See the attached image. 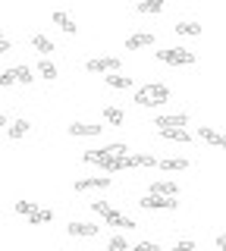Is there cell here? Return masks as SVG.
<instances>
[{
  "mask_svg": "<svg viewBox=\"0 0 226 251\" xmlns=\"http://www.w3.org/2000/svg\"><path fill=\"white\" fill-rule=\"evenodd\" d=\"M110 185V176H88V179H75V192H100Z\"/></svg>",
  "mask_w": 226,
  "mask_h": 251,
  "instance_id": "cell-6",
  "label": "cell"
},
{
  "mask_svg": "<svg viewBox=\"0 0 226 251\" xmlns=\"http://www.w3.org/2000/svg\"><path fill=\"white\" fill-rule=\"evenodd\" d=\"M151 44H154L151 31H135V35L126 41V50H142V47H151Z\"/></svg>",
  "mask_w": 226,
  "mask_h": 251,
  "instance_id": "cell-9",
  "label": "cell"
},
{
  "mask_svg": "<svg viewBox=\"0 0 226 251\" xmlns=\"http://www.w3.org/2000/svg\"><path fill=\"white\" fill-rule=\"evenodd\" d=\"M104 151H107V157H129V148L123 145V141H116V145H107Z\"/></svg>",
  "mask_w": 226,
  "mask_h": 251,
  "instance_id": "cell-27",
  "label": "cell"
},
{
  "mask_svg": "<svg viewBox=\"0 0 226 251\" xmlns=\"http://www.w3.org/2000/svg\"><path fill=\"white\" fill-rule=\"evenodd\" d=\"M6 50H10V38H6V41H3V44H0V57H3V53H6Z\"/></svg>",
  "mask_w": 226,
  "mask_h": 251,
  "instance_id": "cell-36",
  "label": "cell"
},
{
  "mask_svg": "<svg viewBox=\"0 0 226 251\" xmlns=\"http://www.w3.org/2000/svg\"><path fill=\"white\" fill-rule=\"evenodd\" d=\"M66 232L75 235V239H85V235H88V239H95V235H98V226L95 223H69Z\"/></svg>",
  "mask_w": 226,
  "mask_h": 251,
  "instance_id": "cell-10",
  "label": "cell"
},
{
  "mask_svg": "<svg viewBox=\"0 0 226 251\" xmlns=\"http://www.w3.org/2000/svg\"><path fill=\"white\" fill-rule=\"evenodd\" d=\"M138 204H142V207H148V210H176V207H179L176 198H160V195H145Z\"/></svg>",
  "mask_w": 226,
  "mask_h": 251,
  "instance_id": "cell-3",
  "label": "cell"
},
{
  "mask_svg": "<svg viewBox=\"0 0 226 251\" xmlns=\"http://www.w3.org/2000/svg\"><path fill=\"white\" fill-rule=\"evenodd\" d=\"M157 167L163 173H182V170H189V160L185 157H167V160H157Z\"/></svg>",
  "mask_w": 226,
  "mask_h": 251,
  "instance_id": "cell-11",
  "label": "cell"
},
{
  "mask_svg": "<svg viewBox=\"0 0 226 251\" xmlns=\"http://www.w3.org/2000/svg\"><path fill=\"white\" fill-rule=\"evenodd\" d=\"M104 82H107V88H116V91H126V88H132V78H129V75H116V73L104 75Z\"/></svg>",
  "mask_w": 226,
  "mask_h": 251,
  "instance_id": "cell-14",
  "label": "cell"
},
{
  "mask_svg": "<svg viewBox=\"0 0 226 251\" xmlns=\"http://www.w3.org/2000/svg\"><path fill=\"white\" fill-rule=\"evenodd\" d=\"M0 126H6V116H0Z\"/></svg>",
  "mask_w": 226,
  "mask_h": 251,
  "instance_id": "cell-39",
  "label": "cell"
},
{
  "mask_svg": "<svg viewBox=\"0 0 226 251\" xmlns=\"http://www.w3.org/2000/svg\"><path fill=\"white\" fill-rule=\"evenodd\" d=\"M32 47H35L38 53H50L53 50V41H50V38H44V35H35L32 38Z\"/></svg>",
  "mask_w": 226,
  "mask_h": 251,
  "instance_id": "cell-22",
  "label": "cell"
},
{
  "mask_svg": "<svg viewBox=\"0 0 226 251\" xmlns=\"http://www.w3.org/2000/svg\"><path fill=\"white\" fill-rule=\"evenodd\" d=\"M10 73H13V78H16L19 85H32L35 82V73L28 66H16V69H10Z\"/></svg>",
  "mask_w": 226,
  "mask_h": 251,
  "instance_id": "cell-18",
  "label": "cell"
},
{
  "mask_svg": "<svg viewBox=\"0 0 226 251\" xmlns=\"http://www.w3.org/2000/svg\"><path fill=\"white\" fill-rule=\"evenodd\" d=\"M198 135L204 138V141H210V145H217V148H220V138H223V132H214L210 126H201V129H198Z\"/></svg>",
  "mask_w": 226,
  "mask_h": 251,
  "instance_id": "cell-23",
  "label": "cell"
},
{
  "mask_svg": "<svg viewBox=\"0 0 226 251\" xmlns=\"http://www.w3.org/2000/svg\"><path fill=\"white\" fill-rule=\"evenodd\" d=\"M160 138H167V141H192V132L189 129H160Z\"/></svg>",
  "mask_w": 226,
  "mask_h": 251,
  "instance_id": "cell-16",
  "label": "cell"
},
{
  "mask_svg": "<svg viewBox=\"0 0 226 251\" xmlns=\"http://www.w3.org/2000/svg\"><path fill=\"white\" fill-rule=\"evenodd\" d=\"M13 207H16V214H22V217H32L35 210H38L32 201H16V204H13Z\"/></svg>",
  "mask_w": 226,
  "mask_h": 251,
  "instance_id": "cell-30",
  "label": "cell"
},
{
  "mask_svg": "<svg viewBox=\"0 0 226 251\" xmlns=\"http://www.w3.org/2000/svg\"><path fill=\"white\" fill-rule=\"evenodd\" d=\"M217 248H220V251H226V235H220V239H217Z\"/></svg>",
  "mask_w": 226,
  "mask_h": 251,
  "instance_id": "cell-35",
  "label": "cell"
},
{
  "mask_svg": "<svg viewBox=\"0 0 226 251\" xmlns=\"http://www.w3.org/2000/svg\"><path fill=\"white\" fill-rule=\"evenodd\" d=\"M129 251H160V245H157V242H138V245L129 248Z\"/></svg>",
  "mask_w": 226,
  "mask_h": 251,
  "instance_id": "cell-31",
  "label": "cell"
},
{
  "mask_svg": "<svg viewBox=\"0 0 226 251\" xmlns=\"http://www.w3.org/2000/svg\"><path fill=\"white\" fill-rule=\"evenodd\" d=\"M100 129H104V126H91V123H73L69 126V135H100Z\"/></svg>",
  "mask_w": 226,
  "mask_h": 251,
  "instance_id": "cell-13",
  "label": "cell"
},
{
  "mask_svg": "<svg viewBox=\"0 0 226 251\" xmlns=\"http://www.w3.org/2000/svg\"><path fill=\"white\" fill-rule=\"evenodd\" d=\"M167 100H170V88L160 85V82H148V85H142V88L135 91V104L138 107H160V104H167Z\"/></svg>",
  "mask_w": 226,
  "mask_h": 251,
  "instance_id": "cell-1",
  "label": "cell"
},
{
  "mask_svg": "<svg viewBox=\"0 0 226 251\" xmlns=\"http://www.w3.org/2000/svg\"><path fill=\"white\" fill-rule=\"evenodd\" d=\"M3 41H6V35H3V31H0V44H3Z\"/></svg>",
  "mask_w": 226,
  "mask_h": 251,
  "instance_id": "cell-38",
  "label": "cell"
},
{
  "mask_svg": "<svg viewBox=\"0 0 226 251\" xmlns=\"http://www.w3.org/2000/svg\"><path fill=\"white\" fill-rule=\"evenodd\" d=\"M100 167H104V173H120V170H129V167H126V157H107V160L100 163Z\"/></svg>",
  "mask_w": 226,
  "mask_h": 251,
  "instance_id": "cell-19",
  "label": "cell"
},
{
  "mask_svg": "<svg viewBox=\"0 0 226 251\" xmlns=\"http://www.w3.org/2000/svg\"><path fill=\"white\" fill-rule=\"evenodd\" d=\"M91 210H95V214H100V217H104L107 210H110V204H107V201H91Z\"/></svg>",
  "mask_w": 226,
  "mask_h": 251,
  "instance_id": "cell-32",
  "label": "cell"
},
{
  "mask_svg": "<svg viewBox=\"0 0 226 251\" xmlns=\"http://www.w3.org/2000/svg\"><path fill=\"white\" fill-rule=\"evenodd\" d=\"M50 220H53V214H50V210H35V214L28 217V223H32V226H38V223H50Z\"/></svg>",
  "mask_w": 226,
  "mask_h": 251,
  "instance_id": "cell-29",
  "label": "cell"
},
{
  "mask_svg": "<svg viewBox=\"0 0 226 251\" xmlns=\"http://www.w3.org/2000/svg\"><path fill=\"white\" fill-rule=\"evenodd\" d=\"M176 35H201V25H198V22H179Z\"/></svg>",
  "mask_w": 226,
  "mask_h": 251,
  "instance_id": "cell-26",
  "label": "cell"
},
{
  "mask_svg": "<svg viewBox=\"0 0 226 251\" xmlns=\"http://www.w3.org/2000/svg\"><path fill=\"white\" fill-rule=\"evenodd\" d=\"M104 220H107V226H120V229H135V220H132V217H126V214H120V210H107V214H104Z\"/></svg>",
  "mask_w": 226,
  "mask_h": 251,
  "instance_id": "cell-8",
  "label": "cell"
},
{
  "mask_svg": "<svg viewBox=\"0 0 226 251\" xmlns=\"http://www.w3.org/2000/svg\"><path fill=\"white\" fill-rule=\"evenodd\" d=\"M50 19H53V25H60V28L66 31V35H75V28H79V25L73 22V16H69V13H63V10H57V13L50 16Z\"/></svg>",
  "mask_w": 226,
  "mask_h": 251,
  "instance_id": "cell-12",
  "label": "cell"
},
{
  "mask_svg": "<svg viewBox=\"0 0 226 251\" xmlns=\"http://www.w3.org/2000/svg\"><path fill=\"white\" fill-rule=\"evenodd\" d=\"M28 129H32V123H28V120H16L10 129H6V135L16 141V138H22V135H28Z\"/></svg>",
  "mask_w": 226,
  "mask_h": 251,
  "instance_id": "cell-17",
  "label": "cell"
},
{
  "mask_svg": "<svg viewBox=\"0 0 226 251\" xmlns=\"http://www.w3.org/2000/svg\"><path fill=\"white\" fill-rule=\"evenodd\" d=\"M173 251H195V242L192 239H185V242H176Z\"/></svg>",
  "mask_w": 226,
  "mask_h": 251,
  "instance_id": "cell-34",
  "label": "cell"
},
{
  "mask_svg": "<svg viewBox=\"0 0 226 251\" xmlns=\"http://www.w3.org/2000/svg\"><path fill=\"white\" fill-rule=\"evenodd\" d=\"M126 167H157V160H154L151 154H129Z\"/></svg>",
  "mask_w": 226,
  "mask_h": 251,
  "instance_id": "cell-15",
  "label": "cell"
},
{
  "mask_svg": "<svg viewBox=\"0 0 226 251\" xmlns=\"http://www.w3.org/2000/svg\"><path fill=\"white\" fill-rule=\"evenodd\" d=\"M13 82H16V78H13V73H10V69H6V73H0V88H10Z\"/></svg>",
  "mask_w": 226,
  "mask_h": 251,
  "instance_id": "cell-33",
  "label": "cell"
},
{
  "mask_svg": "<svg viewBox=\"0 0 226 251\" xmlns=\"http://www.w3.org/2000/svg\"><path fill=\"white\" fill-rule=\"evenodd\" d=\"M138 13H145V16L163 13V0H145V3H138Z\"/></svg>",
  "mask_w": 226,
  "mask_h": 251,
  "instance_id": "cell-21",
  "label": "cell"
},
{
  "mask_svg": "<svg viewBox=\"0 0 226 251\" xmlns=\"http://www.w3.org/2000/svg\"><path fill=\"white\" fill-rule=\"evenodd\" d=\"M104 120L110 123V126H120L123 120H126V116H123V110H120V107H107V110H104Z\"/></svg>",
  "mask_w": 226,
  "mask_h": 251,
  "instance_id": "cell-25",
  "label": "cell"
},
{
  "mask_svg": "<svg viewBox=\"0 0 226 251\" xmlns=\"http://www.w3.org/2000/svg\"><path fill=\"white\" fill-rule=\"evenodd\" d=\"M82 160H85V163H98V167H100V163L107 160V151H104V148H98V151H85Z\"/></svg>",
  "mask_w": 226,
  "mask_h": 251,
  "instance_id": "cell-24",
  "label": "cell"
},
{
  "mask_svg": "<svg viewBox=\"0 0 226 251\" xmlns=\"http://www.w3.org/2000/svg\"><path fill=\"white\" fill-rule=\"evenodd\" d=\"M157 60L160 63H170V66H192L195 53L185 50V47H163V50H157Z\"/></svg>",
  "mask_w": 226,
  "mask_h": 251,
  "instance_id": "cell-2",
  "label": "cell"
},
{
  "mask_svg": "<svg viewBox=\"0 0 226 251\" xmlns=\"http://www.w3.org/2000/svg\"><path fill=\"white\" fill-rule=\"evenodd\" d=\"M38 75L48 78V82H53V78H57V66H53L50 60H41V63H38Z\"/></svg>",
  "mask_w": 226,
  "mask_h": 251,
  "instance_id": "cell-20",
  "label": "cell"
},
{
  "mask_svg": "<svg viewBox=\"0 0 226 251\" xmlns=\"http://www.w3.org/2000/svg\"><path fill=\"white\" fill-rule=\"evenodd\" d=\"M223 235H226V229H223Z\"/></svg>",
  "mask_w": 226,
  "mask_h": 251,
  "instance_id": "cell-40",
  "label": "cell"
},
{
  "mask_svg": "<svg viewBox=\"0 0 226 251\" xmlns=\"http://www.w3.org/2000/svg\"><path fill=\"white\" fill-rule=\"evenodd\" d=\"M154 126H157V129H185V126H189V116H185V113L157 116V120H154Z\"/></svg>",
  "mask_w": 226,
  "mask_h": 251,
  "instance_id": "cell-7",
  "label": "cell"
},
{
  "mask_svg": "<svg viewBox=\"0 0 226 251\" xmlns=\"http://www.w3.org/2000/svg\"><path fill=\"white\" fill-rule=\"evenodd\" d=\"M220 148H223V151H226V135H223V138H220Z\"/></svg>",
  "mask_w": 226,
  "mask_h": 251,
  "instance_id": "cell-37",
  "label": "cell"
},
{
  "mask_svg": "<svg viewBox=\"0 0 226 251\" xmlns=\"http://www.w3.org/2000/svg\"><path fill=\"white\" fill-rule=\"evenodd\" d=\"M85 69H88V73H116V69H120V60L116 57H95V60L85 63Z\"/></svg>",
  "mask_w": 226,
  "mask_h": 251,
  "instance_id": "cell-4",
  "label": "cell"
},
{
  "mask_svg": "<svg viewBox=\"0 0 226 251\" xmlns=\"http://www.w3.org/2000/svg\"><path fill=\"white\" fill-rule=\"evenodd\" d=\"M107 251H129V242L123 239V235H110V242H107Z\"/></svg>",
  "mask_w": 226,
  "mask_h": 251,
  "instance_id": "cell-28",
  "label": "cell"
},
{
  "mask_svg": "<svg viewBox=\"0 0 226 251\" xmlns=\"http://www.w3.org/2000/svg\"><path fill=\"white\" fill-rule=\"evenodd\" d=\"M179 185L173 182V179H154L151 188H148V195H160V198H176Z\"/></svg>",
  "mask_w": 226,
  "mask_h": 251,
  "instance_id": "cell-5",
  "label": "cell"
}]
</instances>
